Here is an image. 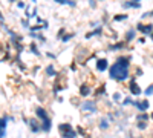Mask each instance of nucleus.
<instances>
[{
  "label": "nucleus",
  "mask_w": 153,
  "mask_h": 138,
  "mask_svg": "<svg viewBox=\"0 0 153 138\" xmlns=\"http://www.w3.org/2000/svg\"><path fill=\"white\" fill-rule=\"evenodd\" d=\"M127 75H129V58L120 57L115 61V65L110 68V78L123 81L127 78Z\"/></svg>",
  "instance_id": "obj_1"
},
{
  "label": "nucleus",
  "mask_w": 153,
  "mask_h": 138,
  "mask_svg": "<svg viewBox=\"0 0 153 138\" xmlns=\"http://www.w3.org/2000/svg\"><path fill=\"white\" fill-rule=\"evenodd\" d=\"M60 132L65 138H75V132L72 131L71 124H60Z\"/></svg>",
  "instance_id": "obj_2"
},
{
  "label": "nucleus",
  "mask_w": 153,
  "mask_h": 138,
  "mask_svg": "<svg viewBox=\"0 0 153 138\" xmlns=\"http://www.w3.org/2000/svg\"><path fill=\"white\" fill-rule=\"evenodd\" d=\"M37 117L40 118V120H43V123L45 121H49V117H48V114H46V110L45 109H42V107H37Z\"/></svg>",
  "instance_id": "obj_3"
},
{
  "label": "nucleus",
  "mask_w": 153,
  "mask_h": 138,
  "mask_svg": "<svg viewBox=\"0 0 153 138\" xmlns=\"http://www.w3.org/2000/svg\"><path fill=\"white\" fill-rule=\"evenodd\" d=\"M97 68H98V71H104V69H107V60H106V58H101V60H98Z\"/></svg>",
  "instance_id": "obj_4"
},
{
  "label": "nucleus",
  "mask_w": 153,
  "mask_h": 138,
  "mask_svg": "<svg viewBox=\"0 0 153 138\" xmlns=\"http://www.w3.org/2000/svg\"><path fill=\"white\" fill-rule=\"evenodd\" d=\"M84 110H92V112H95L97 110V107H95V104L92 103V101H86V103H83V106H81Z\"/></svg>",
  "instance_id": "obj_5"
},
{
  "label": "nucleus",
  "mask_w": 153,
  "mask_h": 138,
  "mask_svg": "<svg viewBox=\"0 0 153 138\" xmlns=\"http://www.w3.org/2000/svg\"><path fill=\"white\" fill-rule=\"evenodd\" d=\"M130 91H132V94H139V92H141V89L138 87V84H136L135 80L130 81Z\"/></svg>",
  "instance_id": "obj_6"
},
{
  "label": "nucleus",
  "mask_w": 153,
  "mask_h": 138,
  "mask_svg": "<svg viewBox=\"0 0 153 138\" xmlns=\"http://www.w3.org/2000/svg\"><path fill=\"white\" fill-rule=\"evenodd\" d=\"M138 29L143 31V32H146V34H149V32L152 31V25H149V26H144V25H138Z\"/></svg>",
  "instance_id": "obj_7"
},
{
  "label": "nucleus",
  "mask_w": 153,
  "mask_h": 138,
  "mask_svg": "<svg viewBox=\"0 0 153 138\" xmlns=\"http://www.w3.org/2000/svg\"><path fill=\"white\" fill-rule=\"evenodd\" d=\"M136 106H138V109L146 110V109L149 107V101H138V103H136Z\"/></svg>",
  "instance_id": "obj_8"
},
{
  "label": "nucleus",
  "mask_w": 153,
  "mask_h": 138,
  "mask_svg": "<svg viewBox=\"0 0 153 138\" xmlns=\"http://www.w3.org/2000/svg\"><path fill=\"white\" fill-rule=\"evenodd\" d=\"M80 91H81V92H80L81 95H87V94H89V87H87L86 84H83V86H81V89H80Z\"/></svg>",
  "instance_id": "obj_9"
},
{
  "label": "nucleus",
  "mask_w": 153,
  "mask_h": 138,
  "mask_svg": "<svg viewBox=\"0 0 153 138\" xmlns=\"http://www.w3.org/2000/svg\"><path fill=\"white\" fill-rule=\"evenodd\" d=\"M100 128H101V129H107V121L101 120V123H100Z\"/></svg>",
  "instance_id": "obj_10"
},
{
  "label": "nucleus",
  "mask_w": 153,
  "mask_h": 138,
  "mask_svg": "<svg viewBox=\"0 0 153 138\" xmlns=\"http://www.w3.org/2000/svg\"><path fill=\"white\" fill-rule=\"evenodd\" d=\"M5 126H6V117L3 115L2 117V128H0V129H5Z\"/></svg>",
  "instance_id": "obj_11"
},
{
  "label": "nucleus",
  "mask_w": 153,
  "mask_h": 138,
  "mask_svg": "<svg viewBox=\"0 0 153 138\" xmlns=\"http://www.w3.org/2000/svg\"><path fill=\"white\" fill-rule=\"evenodd\" d=\"M138 128H139V129H143V131H144V129L147 128V124H146V123H139V124H138Z\"/></svg>",
  "instance_id": "obj_12"
},
{
  "label": "nucleus",
  "mask_w": 153,
  "mask_h": 138,
  "mask_svg": "<svg viewBox=\"0 0 153 138\" xmlns=\"http://www.w3.org/2000/svg\"><path fill=\"white\" fill-rule=\"evenodd\" d=\"M133 35H135V34H133L132 31H130V32H127V39H129V40H130V39H133Z\"/></svg>",
  "instance_id": "obj_13"
},
{
  "label": "nucleus",
  "mask_w": 153,
  "mask_h": 138,
  "mask_svg": "<svg viewBox=\"0 0 153 138\" xmlns=\"http://www.w3.org/2000/svg\"><path fill=\"white\" fill-rule=\"evenodd\" d=\"M124 104H132V100L130 98H126L124 100Z\"/></svg>",
  "instance_id": "obj_14"
},
{
  "label": "nucleus",
  "mask_w": 153,
  "mask_h": 138,
  "mask_svg": "<svg viewBox=\"0 0 153 138\" xmlns=\"http://www.w3.org/2000/svg\"><path fill=\"white\" fill-rule=\"evenodd\" d=\"M146 94H153V86H150V87H149V89L146 91Z\"/></svg>",
  "instance_id": "obj_15"
},
{
  "label": "nucleus",
  "mask_w": 153,
  "mask_h": 138,
  "mask_svg": "<svg viewBox=\"0 0 153 138\" xmlns=\"http://www.w3.org/2000/svg\"><path fill=\"white\" fill-rule=\"evenodd\" d=\"M123 19H126V16H117L115 17V20H123Z\"/></svg>",
  "instance_id": "obj_16"
},
{
  "label": "nucleus",
  "mask_w": 153,
  "mask_h": 138,
  "mask_svg": "<svg viewBox=\"0 0 153 138\" xmlns=\"http://www.w3.org/2000/svg\"><path fill=\"white\" fill-rule=\"evenodd\" d=\"M55 2H57V3H69L68 0H55Z\"/></svg>",
  "instance_id": "obj_17"
},
{
  "label": "nucleus",
  "mask_w": 153,
  "mask_h": 138,
  "mask_svg": "<svg viewBox=\"0 0 153 138\" xmlns=\"http://www.w3.org/2000/svg\"><path fill=\"white\" fill-rule=\"evenodd\" d=\"M141 118H143V120H147V115H146V114H143V115H139V120H141Z\"/></svg>",
  "instance_id": "obj_18"
},
{
  "label": "nucleus",
  "mask_w": 153,
  "mask_h": 138,
  "mask_svg": "<svg viewBox=\"0 0 153 138\" xmlns=\"http://www.w3.org/2000/svg\"><path fill=\"white\" fill-rule=\"evenodd\" d=\"M48 74H54V69L52 68H48Z\"/></svg>",
  "instance_id": "obj_19"
},
{
  "label": "nucleus",
  "mask_w": 153,
  "mask_h": 138,
  "mask_svg": "<svg viewBox=\"0 0 153 138\" xmlns=\"http://www.w3.org/2000/svg\"><path fill=\"white\" fill-rule=\"evenodd\" d=\"M113 100H120V94H115L113 95Z\"/></svg>",
  "instance_id": "obj_20"
},
{
  "label": "nucleus",
  "mask_w": 153,
  "mask_h": 138,
  "mask_svg": "<svg viewBox=\"0 0 153 138\" xmlns=\"http://www.w3.org/2000/svg\"><path fill=\"white\" fill-rule=\"evenodd\" d=\"M5 135H6L5 134V129H2V138H5Z\"/></svg>",
  "instance_id": "obj_21"
},
{
  "label": "nucleus",
  "mask_w": 153,
  "mask_h": 138,
  "mask_svg": "<svg viewBox=\"0 0 153 138\" xmlns=\"http://www.w3.org/2000/svg\"><path fill=\"white\" fill-rule=\"evenodd\" d=\"M152 118H153V114H152Z\"/></svg>",
  "instance_id": "obj_22"
}]
</instances>
